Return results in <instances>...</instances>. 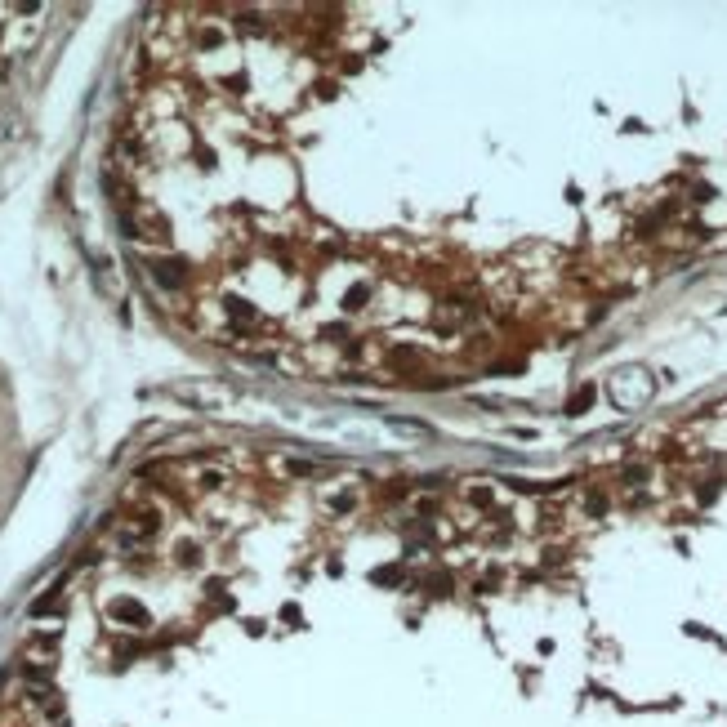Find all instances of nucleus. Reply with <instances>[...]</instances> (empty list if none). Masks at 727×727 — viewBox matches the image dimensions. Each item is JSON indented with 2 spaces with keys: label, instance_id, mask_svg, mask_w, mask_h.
<instances>
[{
  "label": "nucleus",
  "instance_id": "obj_8",
  "mask_svg": "<svg viewBox=\"0 0 727 727\" xmlns=\"http://www.w3.org/2000/svg\"><path fill=\"white\" fill-rule=\"evenodd\" d=\"M393 429L406 433V438H429V429H424V424H410V420H393Z\"/></svg>",
  "mask_w": 727,
  "mask_h": 727
},
{
  "label": "nucleus",
  "instance_id": "obj_7",
  "mask_svg": "<svg viewBox=\"0 0 727 727\" xmlns=\"http://www.w3.org/2000/svg\"><path fill=\"white\" fill-rule=\"evenodd\" d=\"M473 589H478V593H495V589H500V572H482V576L473 580Z\"/></svg>",
  "mask_w": 727,
  "mask_h": 727
},
{
  "label": "nucleus",
  "instance_id": "obj_3",
  "mask_svg": "<svg viewBox=\"0 0 727 727\" xmlns=\"http://www.w3.org/2000/svg\"><path fill=\"white\" fill-rule=\"evenodd\" d=\"M152 277L161 286H169V290H179V286L188 282V272H184V263H179V259H156L152 263Z\"/></svg>",
  "mask_w": 727,
  "mask_h": 727
},
{
  "label": "nucleus",
  "instance_id": "obj_5",
  "mask_svg": "<svg viewBox=\"0 0 727 727\" xmlns=\"http://www.w3.org/2000/svg\"><path fill=\"white\" fill-rule=\"evenodd\" d=\"M459 495H464L469 504H478V508H487V504L495 500V491H491V487H482V482H464V487H459Z\"/></svg>",
  "mask_w": 727,
  "mask_h": 727
},
{
  "label": "nucleus",
  "instance_id": "obj_1",
  "mask_svg": "<svg viewBox=\"0 0 727 727\" xmlns=\"http://www.w3.org/2000/svg\"><path fill=\"white\" fill-rule=\"evenodd\" d=\"M611 397H616V406H638V402L651 397V380L643 371H621L616 384H611Z\"/></svg>",
  "mask_w": 727,
  "mask_h": 727
},
{
  "label": "nucleus",
  "instance_id": "obj_6",
  "mask_svg": "<svg viewBox=\"0 0 727 727\" xmlns=\"http://www.w3.org/2000/svg\"><path fill=\"white\" fill-rule=\"evenodd\" d=\"M371 580H375V585H402V580H406V567H397V562H393V567H375Z\"/></svg>",
  "mask_w": 727,
  "mask_h": 727
},
{
  "label": "nucleus",
  "instance_id": "obj_2",
  "mask_svg": "<svg viewBox=\"0 0 727 727\" xmlns=\"http://www.w3.org/2000/svg\"><path fill=\"white\" fill-rule=\"evenodd\" d=\"M112 621H116V625H130V629H148L152 616H148V607H143V602H134V598H116V602H112Z\"/></svg>",
  "mask_w": 727,
  "mask_h": 727
},
{
  "label": "nucleus",
  "instance_id": "obj_4",
  "mask_svg": "<svg viewBox=\"0 0 727 727\" xmlns=\"http://www.w3.org/2000/svg\"><path fill=\"white\" fill-rule=\"evenodd\" d=\"M415 585H420V589H429L433 598H442V593H451L455 580L446 576V572H429V576H415Z\"/></svg>",
  "mask_w": 727,
  "mask_h": 727
}]
</instances>
